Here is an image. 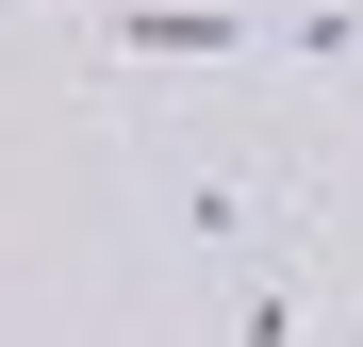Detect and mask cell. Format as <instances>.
<instances>
[{"label": "cell", "instance_id": "obj_1", "mask_svg": "<svg viewBox=\"0 0 363 347\" xmlns=\"http://www.w3.org/2000/svg\"><path fill=\"white\" fill-rule=\"evenodd\" d=\"M231 347H330L314 331V248H248L231 265Z\"/></svg>", "mask_w": 363, "mask_h": 347}]
</instances>
